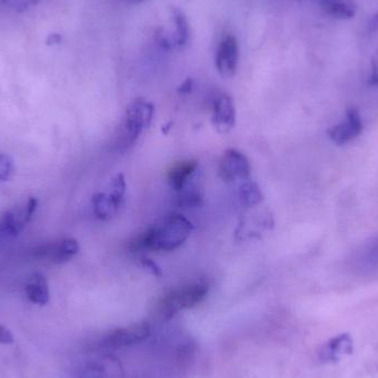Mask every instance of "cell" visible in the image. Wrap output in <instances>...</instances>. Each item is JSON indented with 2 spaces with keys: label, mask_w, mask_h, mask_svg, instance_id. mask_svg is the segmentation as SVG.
<instances>
[{
  "label": "cell",
  "mask_w": 378,
  "mask_h": 378,
  "mask_svg": "<svg viewBox=\"0 0 378 378\" xmlns=\"http://www.w3.org/2000/svg\"><path fill=\"white\" fill-rule=\"evenodd\" d=\"M191 221L182 214L173 213L160 224L149 227L138 234L129 243L131 252H173L180 248L193 232Z\"/></svg>",
  "instance_id": "obj_1"
},
{
  "label": "cell",
  "mask_w": 378,
  "mask_h": 378,
  "mask_svg": "<svg viewBox=\"0 0 378 378\" xmlns=\"http://www.w3.org/2000/svg\"><path fill=\"white\" fill-rule=\"evenodd\" d=\"M154 110V105L144 99L135 100L127 106L114 141V147L117 151L124 152L135 144L152 123Z\"/></svg>",
  "instance_id": "obj_2"
},
{
  "label": "cell",
  "mask_w": 378,
  "mask_h": 378,
  "mask_svg": "<svg viewBox=\"0 0 378 378\" xmlns=\"http://www.w3.org/2000/svg\"><path fill=\"white\" fill-rule=\"evenodd\" d=\"M208 285L205 282H189L174 287L164 294L158 303L160 318L169 320L182 310L193 309L207 298Z\"/></svg>",
  "instance_id": "obj_3"
},
{
  "label": "cell",
  "mask_w": 378,
  "mask_h": 378,
  "mask_svg": "<svg viewBox=\"0 0 378 378\" xmlns=\"http://www.w3.org/2000/svg\"><path fill=\"white\" fill-rule=\"evenodd\" d=\"M110 188V193H94L92 198L94 215L101 220H108L119 210L126 189L124 176L115 175L111 180Z\"/></svg>",
  "instance_id": "obj_4"
},
{
  "label": "cell",
  "mask_w": 378,
  "mask_h": 378,
  "mask_svg": "<svg viewBox=\"0 0 378 378\" xmlns=\"http://www.w3.org/2000/svg\"><path fill=\"white\" fill-rule=\"evenodd\" d=\"M151 335V325L147 322L134 324L129 328L113 330L105 335L102 346L106 348H127L147 340Z\"/></svg>",
  "instance_id": "obj_5"
},
{
  "label": "cell",
  "mask_w": 378,
  "mask_h": 378,
  "mask_svg": "<svg viewBox=\"0 0 378 378\" xmlns=\"http://www.w3.org/2000/svg\"><path fill=\"white\" fill-rule=\"evenodd\" d=\"M80 246L73 238H64L55 243L41 245L32 249V256L36 259L51 263H64L77 256Z\"/></svg>",
  "instance_id": "obj_6"
},
{
  "label": "cell",
  "mask_w": 378,
  "mask_h": 378,
  "mask_svg": "<svg viewBox=\"0 0 378 378\" xmlns=\"http://www.w3.org/2000/svg\"><path fill=\"white\" fill-rule=\"evenodd\" d=\"M250 163L246 155L237 149H227L219 163V176L226 182L247 180L250 176Z\"/></svg>",
  "instance_id": "obj_7"
},
{
  "label": "cell",
  "mask_w": 378,
  "mask_h": 378,
  "mask_svg": "<svg viewBox=\"0 0 378 378\" xmlns=\"http://www.w3.org/2000/svg\"><path fill=\"white\" fill-rule=\"evenodd\" d=\"M239 64V44L234 35H226L219 41L215 55L216 69L223 77H231Z\"/></svg>",
  "instance_id": "obj_8"
},
{
  "label": "cell",
  "mask_w": 378,
  "mask_h": 378,
  "mask_svg": "<svg viewBox=\"0 0 378 378\" xmlns=\"http://www.w3.org/2000/svg\"><path fill=\"white\" fill-rule=\"evenodd\" d=\"M362 131V116L355 106H351L346 110V121L332 126L328 131V134L333 143L337 145H346L355 140Z\"/></svg>",
  "instance_id": "obj_9"
},
{
  "label": "cell",
  "mask_w": 378,
  "mask_h": 378,
  "mask_svg": "<svg viewBox=\"0 0 378 378\" xmlns=\"http://www.w3.org/2000/svg\"><path fill=\"white\" fill-rule=\"evenodd\" d=\"M354 351L353 339L348 333H342L332 337L324 344L319 352L322 362H340L346 355H351Z\"/></svg>",
  "instance_id": "obj_10"
},
{
  "label": "cell",
  "mask_w": 378,
  "mask_h": 378,
  "mask_svg": "<svg viewBox=\"0 0 378 378\" xmlns=\"http://www.w3.org/2000/svg\"><path fill=\"white\" fill-rule=\"evenodd\" d=\"M213 123L220 132H228L235 126V104L228 94H220L214 101Z\"/></svg>",
  "instance_id": "obj_11"
},
{
  "label": "cell",
  "mask_w": 378,
  "mask_h": 378,
  "mask_svg": "<svg viewBox=\"0 0 378 378\" xmlns=\"http://www.w3.org/2000/svg\"><path fill=\"white\" fill-rule=\"evenodd\" d=\"M198 169V162L196 160H182L169 169V185L176 193L182 191L189 180L196 174Z\"/></svg>",
  "instance_id": "obj_12"
},
{
  "label": "cell",
  "mask_w": 378,
  "mask_h": 378,
  "mask_svg": "<svg viewBox=\"0 0 378 378\" xmlns=\"http://www.w3.org/2000/svg\"><path fill=\"white\" fill-rule=\"evenodd\" d=\"M26 294L31 303L44 307L49 303L50 293L46 276L41 274H33L26 285Z\"/></svg>",
  "instance_id": "obj_13"
},
{
  "label": "cell",
  "mask_w": 378,
  "mask_h": 378,
  "mask_svg": "<svg viewBox=\"0 0 378 378\" xmlns=\"http://www.w3.org/2000/svg\"><path fill=\"white\" fill-rule=\"evenodd\" d=\"M31 219L32 217L28 213L27 205L23 207L14 208L3 216V228L11 236H18Z\"/></svg>",
  "instance_id": "obj_14"
},
{
  "label": "cell",
  "mask_w": 378,
  "mask_h": 378,
  "mask_svg": "<svg viewBox=\"0 0 378 378\" xmlns=\"http://www.w3.org/2000/svg\"><path fill=\"white\" fill-rule=\"evenodd\" d=\"M328 14L339 19H351L355 16L357 6L354 0H322Z\"/></svg>",
  "instance_id": "obj_15"
},
{
  "label": "cell",
  "mask_w": 378,
  "mask_h": 378,
  "mask_svg": "<svg viewBox=\"0 0 378 378\" xmlns=\"http://www.w3.org/2000/svg\"><path fill=\"white\" fill-rule=\"evenodd\" d=\"M171 12L175 26L173 44L175 47H184L189 38V23L187 17L178 8L171 9Z\"/></svg>",
  "instance_id": "obj_16"
},
{
  "label": "cell",
  "mask_w": 378,
  "mask_h": 378,
  "mask_svg": "<svg viewBox=\"0 0 378 378\" xmlns=\"http://www.w3.org/2000/svg\"><path fill=\"white\" fill-rule=\"evenodd\" d=\"M239 197L246 207H254L263 200V191L259 186L252 180H245L240 185Z\"/></svg>",
  "instance_id": "obj_17"
},
{
  "label": "cell",
  "mask_w": 378,
  "mask_h": 378,
  "mask_svg": "<svg viewBox=\"0 0 378 378\" xmlns=\"http://www.w3.org/2000/svg\"><path fill=\"white\" fill-rule=\"evenodd\" d=\"M191 180L186 184L185 187L182 188V191L177 193H178L177 202H178L180 207H197V206L202 204V196L200 189L195 184H189Z\"/></svg>",
  "instance_id": "obj_18"
},
{
  "label": "cell",
  "mask_w": 378,
  "mask_h": 378,
  "mask_svg": "<svg viewBox=\"0 0 378 378\" xmlns=\"http://www.w3.org/2000/svg\"><path fill=\"white\" fill-rule=\"evenodd\" d=\"M14 160L5 153H0V182H7L14 175Z\"/></svg>",
  "instance_id": "obj_19"
},
{
  "label": "cell",
  "mask_w": 378,
  "mask_h": 378,
  "mask_svg": "<svg viewBox=\"0 0 378 378\" xmlns=\"http://www.w3.org/2000/svg\"><path fill=\"white\" fill-rule=\"evenodd\" d=\"M81 378H106V373L100 365H88Z\"/></svg>",
  "instance_id": "obj_20"
},
{
  "label": "cell",
  "mask_w": 378,
  "mask_h": 378,
  "mask_svg": "<svg viewBox=\"0 0 378 378\" xmlns=\"http://www.w3.org/2000/svg\"><path fill=\"white\" fill-rule=\"evenodd\" d=\"M370 86H378V50L370 62V75L368 79Z\"/></svg>",
  "instance_id": "obj_21"
},
{
  "label": "cell",
  "mask_w": 378,
  "mask_h": 378,
  "mask_svg": "<svg viewBox=\"0 0 378 378\" xmlns=\"http://www.w3.org/2000/svg\"><path fill=\"white\" fill-rule=\"evenodd\" d=\"M141 261L144 268L147 269L151 274H154V276H162V270H160L158 263H154L152 259H149V258L147 257H142Z\"/></svg>",
  "instance_id": "obj_22"
},
{
  "label": "cell",
  "mask_w": 378,
  "mask_h": 378,
  "mask_svg": "<svg viewBox=\"0 0 378 378\" xmlns=\"http://www.w3.org/2000/svg\"><path fill=\"white\" fill-rule=\"evenodd\" d=\"M15 342V337L10 330L7 329L5 325L0 324V344L7 346Z\"/></svg>",
  "instance_id": "obj_23"
},
{
  "label": "cell",
  "mask_w": 378,
  "mask_h": 378,
  "mask_svg": "<svg viewBox=\"0 0 378 378\" xmlns=\"http://www.w3.org/2000/svg\"><path fill=\"white\" fill-rule=\"evenodd\" d=\"M40 1H41V0H19L18 3L16 1L15 8H16L17 11H23L26 10L29 6L38 5Z\"/></svg>",
  "instance_id": "obj_24"
},
{
  "label": "cell",
  "mask_w": 378,
  "mask_h": 378,
  "mask_svg": "<svg viewBox=\"0 0 378 378\" xmlns=\"http://www.w3.org/2000/svg\"><path fill=\"white\" fill-rule=\"evenodd\" d=\"M61 40H62V37L59 33H50L46 40V44L47 46H55V44H60Z\"/></svg>",
  "instance_id": "obj_25"
},
{
  "label": "cell",
  "mask_w": 378,
  "mask_h": 378,
  "mask_svg": "<svg viewBox=\"0 0 378 378\" xmlns=\"http://www.w3.org/2000/svg\"><path fill=\"white\" fill-rule=\"evenodd\" d=\"M370 29L372 31H378V11L370 20Z\"/></svg>",
  "instance_id": "obj_26"
},
{
  "label": "cell",
  "mask_w": 378,
  "mask_h": 378,
  "mask_svg": "<svg viewBox=\"0 0 378 378\" xmlns=\"http://www.w3.org/2000/svg\"><path fill=\"white\" fill-rule=\"evenodd\" d=\"M191 86H193V81L188 79L186 82L182 83V86H180V91L182 92V93L189 92L191 90Z\"/></svg>",
  "instance_id": "obj_27"
},
{
  "label": "cell",
  "mask_w": 378,
  "mask_h": 378,
  "mask_svg": "<svg viewBox=\"0 0 378 378\" xmlns=\"http://www.w3.org/2000/svg\"><path fill=\"white\" fill-rule=\"evenodd\" d=\"M131 1H133V3H141L143 0H131Z\"/></svg>",
  "instance_id": "obj_28"
},
{
  "label": "cell",
  "mask_w": 378,
  "mask_h": 378,
  "mask_svg": "<svg viewBox=\"0 0 378 378\" xmlns=\"http://www.w3.org/2000/svg\"><path fill=\"white\" fill-rule=\"evenodd\" d=\"M0 1H3V3H6V1H7V0H0Z\"/></svg>",
  "instance_id": "obj_29"
}]
</instances>
